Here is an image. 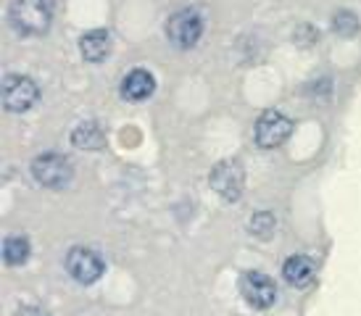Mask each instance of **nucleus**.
Masks as SVG:
<instances>
[{
    "instance_id": "9",
    "label": "nucleus",
    "mask_w": 361,
    "mask_h": 316,
    "mask_svg": "<svg viewBox=\"0 0 361 316\" xmlns=\"http://www.w3.org/2000/svg\"><path fill=\"white\" fill-rule=\"evenodd\" d=\"M156 90V77L148 69H132L121 79V98L124 100H145Z\"/></svg>"
},
{
    "instance_id": "15",
    "label": "nucleus",
    "mask_w": 361,
    "mask_h": 316,
    "mask_svg": "<svg viewBox=\"0 0 361 316\" xmlns=\"http://www.w3.org/2000/svg\"><path fill=\"white\" fill-rule=\"evenodd\" d=\"M274 227H277V219L271 217L269 211H261V214H256L251 219V232L256 237H269L274 232Z\"/></svg>"
},
{
    "instance_id": "13",
    "label": "nucleus",
    "mask_w": 361,
    "mask_h": 316,
    "mask_svg": "<svg viewBox=\"0 0 361 316\" xmlns=\"http://www.w3.org/2000/svg\"><path fill=\"white\" fill-rule=\"evenodd\" d=\"M3 258H6V264H11V267L24 264V261L30 258V240L21 235L8 237V240L3 243Z\"/></svg>"
},
{
    "instance_id": "5",
    "label": "nucleus",
    "mask_w": 361,
    "mask_h": 316,
    "mask_svg": "<svg viewBox=\"0 0 361 316\" xmlns=\"http://www.w3.org/2000/svg\"><path fill=\"white\" fill-rule=\"evenodd\" d=\"M290 119L280 111H267L256 121V142L261 148H277L290 138Z\"/></svg>"
},
{
    "instance_id": "3",
    "label": "nucleus",
    "mask_w": 361,
    "mask_h": 316,
    "mask_svg": "<svg viewBox=\"0 0 361 316\" xmlns=\"http://www.w3.org/2000/svg\"><path fill=\"white\" fill-rule=\"evenodd\" d=\"M3 106L13 114H21V111H30L37 98H40V90L35 85V79L24 77V74H8L3 79Z\"/></svg>"
},
{
    "instance_id": "12",
    "label": "nucleus",
    "mask_w": 361,
    "mask_h": 316,
    "mask_svg": "<svg viewBox=\"0 0 361 316\" xmlns=\"http://www.w3.org/2000/svg\"><path fill=\"white\" fill-rule=\"evenodd\" d=\"M71 142L77 145V148H101L103 142V132L101 127L95 124V121H85V124H80V127L74 129V135H71Z\"/></svg>"
},
{
    "instance_id": "2",
    "label": "nucleus",
    "mask_w": 361,
    "mask_h": 316,
    "mask_svg": "<svg viewBox=\"0 0 361 316\" xmlns=\"http://www.w3.org/2000/svg\"><path fill=\"white\" fill-rule=\"evenodd\" d=\"M203 16L195 8H182L177 13H171L166 21V37L174 48L188 50L192 48L203 35Z\"/></svg>"
},
{
    "instance_id": "14",
    "label": "nucleus",
    "mask_w": 361,
    "mask_h": 316,
    "mask_svg": "<svg viewBox=\"0 0 361 316\" xmlns=\"http://www.w3.org/2000/svg\"><path fill=\"white\" fill-rule=\"evenodd\" d=\"M359 16L356 13H351V11H338L335 16H332V30L338 32V35H343V37H351V35H356L359 32Z\"/></svg>"
},
{
    "instance_id": "8",
    "label": "nucleus",
    "mask_w": 361,
    "mask_h": 316,
    "mask_svg": "<svg viewBox=\"0 0 361 316\" xmlns=\"http://www.w3.org/2000/svg\"><path fill=\"white\" fill-rule=\"evenodd\" d=\"M66 269L77 282L90 285L103 274V258L92 248H71L66 256Z\"/></svg>"
},
{
    "instance_id": "4",
    "label": "nucleus",
    "mask_w": 361,
    "mask_h": 316,
    "mask_svg": "<svg viewBox=\"0 0 361 316\" xmlns=\"http://www.w3.org/2000/svg\"><path fill=\"white\" fill-rule=\"evenodd\" d=\"M32 174L45 188H63L71 177V164L69 158L59 156V153H45V156L35 158Z\"/></svg>"
},
{
    "instance_id": "7",
    "label": "nucleus",
    "mask_w": 361,
    "mask_h": 316,
    "mask_svg": "<svg viewBox=\"0 0 361 316\" xmlns=\"http://www.w3.org/2000/svg\"><path fill=\"white\" fill-rule=\"evenodd\" d=\"M243 182H245V174H243L240 161H221L211 171V188L224 200H238L243 195Z\"/></svg>"
},
{
    "instance_id": "16",
    "label": "nucleus",
    "mask_w": 361,
    "mask_h": 316,
    "mask_svg": "<svg viewBox=\"0 0 361 316\" xmlns=\"http://www.w3.org/2000/svg\"><path fill=\"white\" fill-rule=\"evenodd\" d=\"M21 316H48V314H45V311H40V308H27Z\"/></svg>"
},
{
    "instance_id": "10",
    "label": "nucleus",
    "mask_w": 361,
    "mask_h": 316,
    "mask_svg": "<svg viewBox=\"0 0 361 316\" xmlns=\"http://www.w3.org/2000/svg\"><path fill=\"white\" fill-rule=\"evenodd\" d=\"M80 53L85 61L98 63L111 53V32L109 30H90L80 37Z\"/></svg>"
},
{
    "instance_id": "1",
    "label": "nucleus",
    "mask_w": 361,
    "mask_h": 316,
    "mask_svg": "<svg viewBox=\"0 0 361 316\" xmlns=\"http://www.w3.org/2000/svg\"><path fill=\"white\" fill-rule=\"evenodd\" d=\"M11 27L24 37L45 35L53 21L51 0H13L8 8Z\"/></svg>"
},
{
    "instance_id": "11",
    "label": "nucleus",
    "mask_w": 361,
    "mask_h": 316,
    "mask_svg": "<svg viewBox=\"0 0 361 316\" xmlns=\"http://www.w3.org/2000/svg\"><path fill=\"white\" fill-rule=\"evenodd\" d=\"M282 274H285V282L293 287H306L311 285L314 279V264L311 258L306 256H290L282 267Z\"/></svg>"
},
{
    "instance_id": "6",
    "label": "nucleus",
    "mask_w": 361,
    "mask_h": 316,
    "mask_svg": "<svg viewBox=\"0 0 361 316\" xmlns=\"http://www.w3.org/2000/svg\"><path fill=\"white\" fill-rule=\"evenodd\" d=\"M240 293L245 298V303L253 308H269L277 300V287L261 272H245L240 276Z\"/></svg>"
}]
</instances>
